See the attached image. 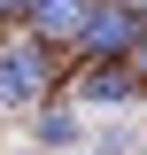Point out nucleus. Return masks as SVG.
I'll use <instances>...</instances> for the list:
<instances>
[{"instance_id":"obj_5","label":"nucleus","mask_w":147,"mask_h":155,"mask_svg":"<svg viewBox=\"0 0 147 155\" xmlns=\"http://www.w3.org/2000/svg\"><path fill=\"white\" fill-rule=\"evenodd\" d=\"M39 140H47V147H70V140H77V116L70 109H47V116H39Z\"/></svg>"},{"instance_id":"obj_2","label":"nucleus","mask_w":147,"mask_h":155,"mask_svg":"<svg viewBox=\"0 0 147 155\" xmlns=\"http://www.w3.org/2000/svg\"><path fill=\"white\" fill-rule=\"evenodd\" d=\"M8 70H0V93H16V101H31L39 85H47V62H39V47H16V54H0Z\"/></svg>"},{"instance_id":"obj_4","label":"nucleus","mask_w":147,"mask_h":155,"mask_svg":"<svg viewBox=\"0 0 147 155\" xmlns=\"http://www.w3.org/2000/svg\"><path fill=\"white\" fill-rule=\"evenodd\" d=\"M139 85H132L124 70H85V101H132Z\"/></svg>"},{"instance_id":"obj_1","label":"nucleus","mask_w":147,"mask_h":155,"mask_svg":"<svg viewBox=\"0 0 147 155\" xmlns=\"http://www.w3.org/2000/svg\"><path fill=\"white\" fill-rule=\"evenodd\" d=\"M139 31H147V23H139V16H124V8H109V0H93L85 23H77V39H85L101 62H124L132 47H139Z\"/></svg>"},{"instance_id":"obj_6","label":"nucleus","mask_w":147,"mask_h":155,"mask_svg":"<svg viewBox=\"0 0 147 155\" xmlns=\"http://www.w3.org/2000/svg\"><path fill=\"white\" fill-rule=\"evenodd\" d=\"M109 8H124V16H139V23H147V0H109Z\"/></svg>"},{"instance_id":"obj_7","label":"nucleus","mask_w":147,"mask_h":155,"mask_svg":"<svg viewBox=\"0 0 147 155\" xmlns=\"http://www.w3.org/2000/svg\"><path fill=\"white\" fill-rule=\"evenodd\" d=\"M0 16H23V0H0Z\"/></svg>"},{"instance_id":"obj_3","label":"nucleus","mask_w":147,"mask_h":155,"mask_svg":"<svg viewBox=\"0 0 147 155\" xmlns=\"http://www.w3.org/2000/svg\"><path fill=\"white\" fill-rule=\"evenodd\" d=\"M39 16V31H54V39H77V23H85V8L93 0H23Z\"/></svg>"}]
</instances>
